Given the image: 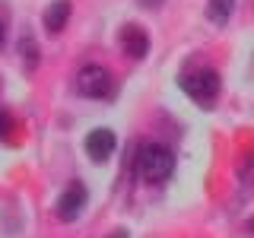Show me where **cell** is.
Wrapping results in <instances>:
<instances>
[{
    "mask_svg": "<svg viewBox=\"0 0 254 238\" xmlns=\"http://www.w3.org/2000/svg\"><path fill=\"white\" fill-rule=\"evenodd\" d=\"M137 3H140V6H162L165 0H137Z\"/></svg>",
    "mask_w": 254,
    "mask_h": 238,
    "instance_id": "11",
    "label": "cell"
},
{
    "mask_svg": "<svg viewBox=\"0 0 254 238\" xmlns=\"http://www.w3.org/2000/svg\"><path fill=\"white\" fill-rule=\"evenodd\" d=\"M19 54H22L26 70H35V63H38V48H35V38H32V35H22V38H19Z\"/></svg>",
    "mask_w": 254,
    "mask_h": 238,
    "instance_id": "9",
    "label": "cell"
},
{
    "mask_svg": "<svg viewBox=\"0 0 254 238\" xmlns=\"http://www.w3.org/2000/svg\"><path fill=\"white\" fill-rule=\"evenodd\" d=\"M76 92L86 99H108L115 92V79L102 63H86L76 73Z\"/></svg>",
    "mask_w": 254,
    "mask_h": 238,
    "instance_id": "3",
    "label": "cell"
},
{
    "mask_svg": "<svg viewBox=\"0 0 254 238\" xmlns=\"http://www.w3.org/2000/svg\"><path fill=\"white\" fill-rule=\"evenodd\" d=\"M137 172L143 175V181H165L175 172V153L162 143H140L137 149Z\"/></svg>",
    "mask_w": 254,
    "mask_h": 238,
    "instance_id": "1",
    "label": "cell"
},
{
    "mask_svg": "<svg viewBox=\"0 0 254 238\" xmlns=\"http://www.w3.org/2000/svg\"><path fill=\"white\" fill-rule=\"evenodd\" d=\"M232 10H235V0H210V3H206V19L222 26V22H229Z\"/></svg>",
    "mask_w": 254,
    "mask_h": 238,
    "instance_id": "8",
    "label": "cell"
},
{
    "mask_svg": "<svg viewBox=\"0 0 254 238\" xmlns=\"http://www.w3.org/2000/svg\"><path fill=\"white\" fill-rule=\"evenodd\" d=\"M86 200H89L86 184H83V181H70V184L64 187V194L58 197V203H54V216H58L61 222H73L79 213H83Z\"/></svg>",
    "mask_w": 254,
    "mask_h": 238,
    "instance_id": "4",
    "label": "cell"
},
{
    "mask_svg": "<svg viewBox=\"0 0 254 238\" xmlns=\"http://www.w3.org/2000/svg\"><path fill=\"white\" fill-rule=\"evenodd\" d=\"M178 86L185 89V95H190V99L197 102V105L210 108L219 95V73L210 70V67H194V70H185V73L178 76Z\"/></svg>",
    "mask_w": 254,
    "mask_h": 238,
    "instance_id": "2",
    "label": "cell"
},
{
    "mask_svg": "<svg viewBox=\"0 0 254 238\" xmlns=\"http://www.w3.org/2000/svg\"><path fill=\"white\" fill-rule=\"evenodd\" d=\"M121 48H124V54H130V58H143V54L149 51L146 32H143L140 26H124V32H121Z\"/></svg>",
    "mask_w": 254,
    "mask_h": 238,
    "instance_id": "6",
    "label": "cell"
},
{
    "mask_svg": "<svg viewBox=\"0 0 254 238\" xmlns=\"http://www.w3.org/2000/svg\"><path fill=\"white\" fill-rule=\"evenodd\" d=\"M67 19H70V0H54V3L45 10V16H42L48 32H61L64 26H67Z\"/></svg>",
    "mask_w": 254,
    "mask_h": 238,
    "instance_id": "7",
    "label": "cell"
},
{
    "mask_svg": "<svg viewBox=\"0 0 254 238\" xmlns=\"http://www.w3.org/2000/svg\"><path fill=\"white\" fill-rule=\"evenodd\" d=\"M0 45H3V22H0Z\"/></svg>",
    "mask_w": 254,
    "mask_h": 238,
    "instance_id": "13",
    "label": "cell"
},
{
    "mask_svg": "<svg viewBox=\"0 0 254 238\" xmlns=\"http://www.w3.org/2000/svg\"><path fill=\"white\" fill-rule=\"evenodd\" d=\"M10 127H13V121H10V115H6V111L0 108V137H6V133H10Z\"/></svg>",
    "mask_w": 254,
    "mask_h": 238,
    "instance_id": "10",
    "label": "cell"
},
{
    "mask_svg": "<svg viewBox=\"0 0 254 238\" xmlns=\"http://www.w3.org/2000/svg\"><path fill=\"white\" fill-rule=\"evenodd\" d=\"M111 238H127V232H124V229H115V235H111Z\"/></svg>",
    "mask_w": 254,
    "mask_h": 238,
    "instance_id": "12",
    "label": "cell"
},
{
    "mask_svg": "<svg viewBox=\"0 0 254 238\" xmlns=\"http://www.w3.org/2000/svg\"><path fill=\"white\" fill-rule=\"evenodd\" d=\"M86 156L92 159V162H105V159L115 153V146H118V137H115V130H108V127H95V130L86 133Z\"/></svg>",
    "mask_w": 254,
    "mask_h": 238,
    "instance_id": "5",
    "label": "cell"
}]
</instances>
